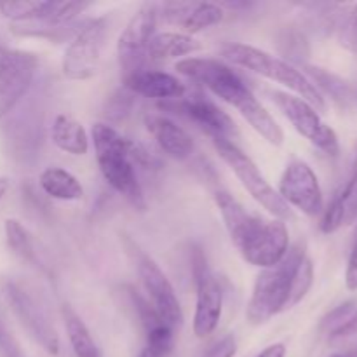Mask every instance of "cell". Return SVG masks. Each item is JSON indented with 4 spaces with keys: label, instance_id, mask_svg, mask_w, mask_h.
<instances>
[{
    "label": "cell",
    "instance_id": "1",
    "mask_svg": "<svg viewBox=\"0 0 357 357\" xmlns=\"http://www.w3.org/2000/svg\"><path fill=\"white\" fill-rule=\"evenodd\" d=\"M174 68L188 80L206 87L220 100L236 108L250 122L251 128L271 145H282L284 132L281 126L257 100L253 91L232 66L215 58H185L180 59Z\"/></svg>",
    "mask_w": 357,
    "mask_h": 357
},
{
    "label": "cell",
    "instance_id": "2",
    "mask_svg": "<svg viewBox=\"0 0 357 357\" xmlns=\"http://www.w3.org/2000/svg\"><path fill=\"white\" fill-rule=\"evenodd\" d=\"M215 201L230 241L248 264L264 271L284 258L289 250V234L282 220L253 215L225 190L216 192Z\"/></svg>",
    "mask_w": 357,
    "mask_h": 357
},
{
    "label": "cell",
    "instance_id": "3",
    "mask_svg": "<svg viewBox=\"0 0 357 357\" xmlns=\"http://www.w3.org/2000/svg\"><path fill=\"white\" fill-rule=\"evenodd\" d=\"M98 166L114 190H117L138 211H145L146 201L131 159L132 139L112 126L96 122L91 129Z\"/></svg>",
    "mask_w": 357,
    "mask_h": 357
},
{
    "label": "cell",
    "instance_id": "4",
    "mask_svg": "<svg viewBox=\"0 0 357 357\" xmlns=\"http://www.w3.org/2000/svg\"><path fill=\"white\" fill-rule=\"evenodd\" d=\"M222 56L223 59L232 63L234 66H241V68L250 70V72L267 77V79L288 87L289 91L295 93V96L305 100L316 110H324L326 108L324 94L317 89L316 84L305 73L300 72L291 63L248 44L223 45Z\"/></svg>",
    "mask_w": 357,
    "mask_h": 357
},
{
    "label": "cell",
    "instance_id": "5",
    "mask_svg": "<svg viewBox=\"0 0 357 357\" xmlns=\"http://www.w3.org/2000/svg\"><path fill=\"white\" fill-rule=\"evenodd\" d=\"M305 255V244H293L279 264L264 268L258 274L246 310V317L251 324L267 323L279 312L289 309L293 279Z\"/></svg>",
    "mask_w": 357,
    "mask_h": 357
},
{
    "label": "cell",
    "instance_id": "6",
    "mask_svg": "<svg viewBox=\"0 0 357 357\" xmlns=\"http://www.w3.org/2000/svg\"><path fill=\"white\" fill-rule=\"evenodd\" d=\"M213 145H215L216 152L222 157L223 162L232 169V173L236 174L237 180L243 183V187L250 192L251 197L258 202L264 209H267L274 218L278 220H289L293 216L291 209L281 199V195L278 194L274 187L265 180V176L261 174V171L258 169L257 164L253 162L250 155L243 152L239 146L236 145L230 139L223 138H215L213 139Z\"/></svg>",
    "mask_w": 357,
    "mask_h": 357
},
{
    "label": "cell",
    "instance_id": "7",
    "mask_svg": "<svg viewBox=\"0 0 357 357\" xmlns=\"http://www.w3.org/2000/svg\"><path fill=\"white\" fill-rule=\"evenodd\" d=\"M107 31L108 24L105 17H93L80 23L63 54L61 68L66 79L87 80L96 73Z\"/></svg>",
    "mask_w": 357,
    "mask_h": 357
},
{
    "label": "cell",
    "instance_id": "8",
    "mask_svg": "<svg viewBox=\"0 0 357 357\" xmlns=\"http://www.w3.org/2000/svg\"><path fill=\"white\" fill-rule=\"evenodd\" d=\"M159 6L145 3L129 20L117 40V58L124 77L149 68V47L157 30Z\"/></svg>",
    "mask_w": 357,
    "mask_h": 357
},
{
    "label": "cell",
    "instance_id": "9",
    "mask_svg": "<svg viewBox=\"0 0 357 357\" xmlns=\"http://www.w3.org/2000/svg\"><path fill=\"white\" fill-rule=\"evenodd\" d=\"M272 101L278 105L282 115L291 122V126L298 131V135L309 139L314 146L323 150L328 155H337L338 149H340L337 132L330 126L324 124L321 115L317 114L312 105L307 103L302 98L295 96V94L284 93V91H274Z\"/></svg>",
    "mask_w": 357,
    "mask_h": 357
},
{
    "label": "cell",
    "instance_id": "10",
    "mask_svg": "<svg viewBox=\"0 0 357 357\" xmlns=\"http://www.w3.org/2000/svg\"><path fill=\"white\" fill-rule=\"evenodd\" d=\"M192 267H194L195 288H197L194 333L197 338H206L215 333L220 319H222L223 289L215 272L209 268L208 260L201 250H195Z\"/></svg>",
    "mask_w": 357,
    "mask_h": 357
},
{
    "label": "cell",
    "instance_id": "11",
    "mask_svg": "<svg viewBox=\"0 0 357 357\" xmlns=\"http://www.w3.org/2000/svg\"><path fill=\"white\" fill-rule=\"evenodd\" d=\"M160 110H167L174 115L187 119L192 124L197 126L201 131L211 136V139L223 138L232 142L236 136H239V131L236 128V122L232 121L227 112L211 100L204 96V94H190V96H181L176 100L160 101Z\"/></svg>",
    "mask_w": 357,
    "mask_h": 357
},
{
    "label": "cell",
    "instance_id": "12",
    "mask_svg": "<svg viewBox=\"0 0 357 357\" xmlns=\"http://www.w3.org/2000/svg\"><path fill=\"white\" fill-rule=\"evenodd\" d=\"M38 59L33 52L0 45V119L9 114L31 86Z\"/></svg>",
    "mask_w": 357,
    "mask_h": 357
},
{
    "label": "cell",
    "instance_id": "13",
    "mask_svg": "<svg viewBox=\"0 0 357 357\" xmlns=\"http://www.w3.org/2000/svg\"><path fill=\"white\" fill-rule=\"evenodd\" d=\"M136 267H138V275L142 279L143 288L149 295L146 300L150 302V305L153 307V310L159 314L164 323L169 324L176 331L183 324V310H181L180 300H178L176 291L167 275L155 264V260L145 253H138Z\"/></svg>",
    "mask_w": 357,
    "mask_h": 357
},
{
    "label": "cell",
    "instance_id": "14",
    "mask_svg": "<svg viewBox=\"0 0 357 357\" xmlns=\"http://www.w3.org/2000/svg\"><path fill=\"white\" fill-rule=\"evenodd\" d=\"M278 194L286 204L300 209L307 216H317L324 211L319 180L312 167L303 160H291L286 166L279 180Z\"/></svg>",
    "mask_w": 357,
    "mask_h": 357
},
{
    "label": "cell",
    "instance_id": "15",
    "mask_svg": "<svg viewBox=\"0 0 357 357\" xmlns=\"http://www.w3.org/2000/svg\"><path fill=\"white\" fill-rule=\"evenodd\" d=\"M6 296L7 302L10 303V309L14 310L16 317L20 319L21 326L28 331V335L47 354L58 356L59 337L56 333L52 323L49 321L45 310L42 309L40 303L26 289L14 284V282H7L6 284Z\"/></svg>",
    "mask_w": 357,
    "mask_h": 357
},
{
    "label": "cell",
    "instance_id": "16",
    "mask_svg": "<svg viewBox=\"0 0 357 357\" xmlns=\"http://www.w3.org/2000/svg\"><path fill=\"white\" fill-rule=\"evenodd\" d=\"M131 300L138 312L143 331H145V342H143L142 352L138 357H167L173 351L174 330L160 319L149 300L143 298L139 293L132 291V289Z\"/></svg>",
    "mask_w": 357,
    "mask_h": 357
},
{
    "label": "cell",
    "instance_id": "17",
    "mask_svg": "<svg viewBox=\"0 0 357 357\" xmlns=\"http://www.w3.org/2000/svg\"><path fill=\"white\" fill-rule=\"evenodd\" d=\"M159 16L167 23L180 24L187 35H194L218 24L225 10L213 2H169L160 7Z\"/></svg>",
    "mask_w": 357,
    "mask_h": 357
},
{
    "label": "cell",
    "instance_id": "18",
    "mask_svg": "<svg viewBox=\"0 0 357 357\" xmlns=\"http://www.w3.org/2000/svg\"><path fill=\"white\" fill-rule=\"evenodd\" d=\"M143 122H145L146 131L152 135V138L155 139L157 145L166 155L176 160H185L192 155L194 152L192 136L169 117L159 114H146L143 117Z\"/></svg>",
    "mask_w": 357,
    "mask_h": 357
},
{
    "label": "cell",
    "instance_id": "19",
    "mask_svg": "<svg viewBox=\"0 0 357 357\" xmlns=\"http://www.w3.org/2000/svg\"><path fill=\"white\" fill-rule=\"evenodd\" d=\"M124 86L131 93L145 98H153V100L159 101L176 100V98H181L187 93L181 80H178L171 73L153 68L139 70L132 75L124 77Z\"/></svg>",
    "mask_w": 357,
    "mask_h": 357
},
{
    "label": "cell",
    "instance_id": "20",
    "mask_svg": "<svg viewBox=\"0 0 357 357\" xmlns=\"http://www.w3.org/2000/svg\"><path fill=\"white\" fill-rule=\"evenodd\" d=\"M357 220V155L352 166V173L345 187L335 195L330 208L324 211L321 230L324 234H333L344 225H351Z\"/></svg>",
    "mask_w": 357,
    "mask_h": 357
},
{
    "label": "cell",
    "instance_id": "21",
    "mask_svg": "<svg viewBox=\"0 0 357 357\" xmlns=\"http://www.w3.org/2000/svg\"><path fill=\"white\" fill-rule=\"evenodd\" d=\"M199 49H201V44L192 35L180 33V31H162V33L153 35L150 42L149 63L160 65V63L178 59Z\"/></svg>",
    "mask_w": 357,
    "mask_h": 357
},
{
    "label": "cell",
    "instance_id": "22",
    "mask_svg": "<svg viewBox=\"0 0 357 357\" xmlns=\"http://www.w3.org/2000/svg\"><path fill=\"white\" fill-rule=\"evenodd\" d=\"M51 138L61 152L70 155H86L89 150V136L84 126L72 115H56L51 128Z\"/></svg>",
    "mask_w": 357,
    "mask_h": 357
},
{
    "label": "cell",
    "instance_id": "23",
    "mask_svg": "<svg viewBox=\"0 0 357 357\" xmlns=\"http://www.w3.org/2000/svg\"><path fill=\"white\" fill-rule=\"evenodd\" d=\"M42 190L58 201H80L84 197V187L70 171L63 167H47L38 178Z\"/></svg>",
    "mask_w": 357,
    "mask_h": 357
},
{
    "label": "cell",
    "instance_id": "24",
    "mask_svg": "<svg viewBox=\"0 0 357 357\" xmlns=\"http://www.w3.org/2000/svg\"><path fill=\"white\" fill-rule=\"evenodd\" d=\"M61 316L65 321L66 335H68L70 345L73 349V354L77 357H101L100 349L91 335L89 328L82 321V317L75 312L70 305L61 307Z\"/></svg>",
    "mask_w": 357,
    "mask_h": 357
},
{
    "label": "cell",
    "instance_id": "25",
    "mask_svg": "<svg viewBox=\"0 0 357 357\" xmlns=\"http://www.w3.org/2000/svg\"><path fill=\"white\" fill-rule=\"evenodd\" d=\"M310 75H312V82L319 84L317 89H324V93L330 94L333 98L335 103L342 107L344 110L356 112L357 114V91L349 82H345L340 77L333 75V73L326 72L323 68H310Z\"/></svg>",
    "mask_w": 357,
    "mask_h": 357
},
{
    "label": "cell",
    "instance_id": "26",
    "mask_svg": "<svg viewBox=\"0 0 357 357\" xmlns=\"http://www.w3.org/2000/svg\"><path fill=\"white\" fill-rule=\"evenodd\" d=\"M6 239L10 250L14 251V255L23 258L24 261H30V264L37 261V253H35L30 234L26 232V229L17 220H6Z\"/></svg>",
    "mask_w": 357,
    "mask_h": 357
},
{
    "label": "cell",
    "instance_id": "27",
    "mask_svg": "<svg viewBox=\"0 0 357 357\" xmlns=\"http://www.w3.org/2000/svg\"><path fill=\"white\" fill-rule=\"evenodd\" d=\"M312 281H314V265H312V260L309 258V255H305V257L302 258V261H300L298 268H296L295 279H293L291 295H289V309L305 298L310 286H312Z\"/></svg>",
    "mask_w": 357,
    "mask_h": 357
},
{
    "label": "cell",
    "instance_id": "28",
    "mask_svg": "<svg viewBox=\"0 0 357 357\" xmlns=\"http://www.w3.org/2000/svg\"><path fill=\"white\" fill-rule=\"evenodd\" d=\"M337 33L340 44L357 54V6L338 17Z\"/></svg>",
    "mask_w": 357,
    "mask_h": 357
},
{
    "label": "cell",
    "instance_id": "29",
    "mask_svg": "<svg viewBox=\"0 0 357 357\" xmlns=\"http://www.w3.org/2000/svg\"><path fill=\"white\" fill-rule=\"evenodd\" d=\"M237 351V342L234 335H225L223 338L209 345L201 357H234Z\"/></svg>",
    "mask_w": 357,
    "mask_h": 357
},
{
    "label": "cell",
    "instance_id": "30",
    "mask_svg": "<svg viewBox=\"0 0 357 357\" xmlns=\"http://www.w3.org/2000/svg\"><path fill=\"white\" fill-rule=\"evenodd\" d=\"M356 310H354V303H344V305H340L338 307V309H335L333 312L330 314V316L326 317V319H324V323H323V326L324 328H328V330L331 331V335L335 333V331L337 330H340L342 326H344L345 323H347L349 319H351L352 317V314H354Z\"/></svg>",
    "mask_w": 357,
    "mask_h": 357
},
{
    "label": "cell",
    "instance_id": "31",
    "mask_svg": "<svg viewBox=\"0 0 357 357\" xmlns=\"http://www.w3.org/2000/svg\"><path fill=\"white\" fill-rule=\"evenodd\" d=\"M0 356L2 357H23L20 344L16 342V338L13 337L9 330H7L6 323L0 317Z\"/></svg>",
    "mask_w": 357,
    "mask_h": 357
},
{
    "label": "cell",
    "instance_id": "32",
    "mask_svg": "<svg viewBox=\"0 0 357 357\" xmlns=\"http://www.w3.org/2000/svg\"><path fill=\"white\" fill-rule=\"evenodd\" d=\"M345 284L351 291L357 289V236L354 241V246H352L351 255H349L347 261V271H345Z\"/></svg>",
    "mask_w": 357,
    "mask_h": 357
},
{
    "label": "cell",
    "instance_id": "33",
    "mask_svg": "<svg viewBox=\"0 0 357 357\" xmlns=\"http://www.w3.org/2000/svg\"><path fill=\"white\" fill-rule=\"evenodd\" d=\"M357 335V310L354 314H352L351 319L347 321V323L344 324V326L340 328V330L335 331L331 337L333 338H347V337H356Z\"/></svg>",
    "mask_w": 357,
    "mask_h": 357
},
{
    "label": "cell",
    "instance_id": "34",
    "mask_svg": "<svg viewBox=\"0 0 357 357\" xmlns=\"http://www.w3.org/2000/svg\"><path fill=\"white\" fill-rule=\"evenodd\" d=\"M286 356V347L284 344H274L268 345L265 351H261L257 357H284Z\"/></svg>",
    "mask_w": 357,
    "mask_h": 357
},
{
    "label": "cell",
    "instance_id": "35",
    "mask_svg": "<svg viewBox=\"0 0 357 357\" xmlns=\"http://www.w3.org/2000/svg\"><path fill=\"white\" fill-rule=\"evenodd\" d=\"M7 188H9V181H7L6 178H0V201H2V197L6 195Z\"/></svg>",
    "mask_w": 357,
    "mask_h": 357
}]
</instances>
